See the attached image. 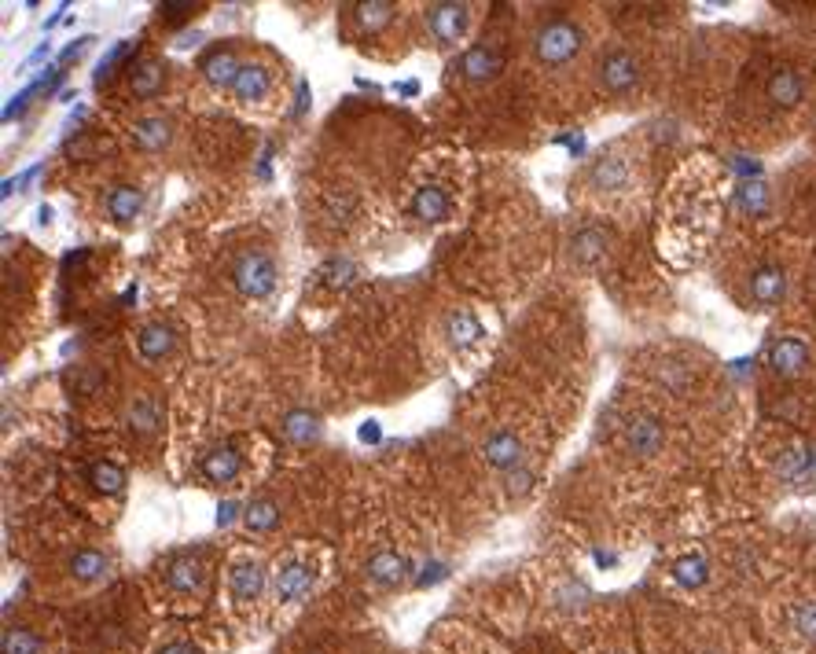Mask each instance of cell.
<instances>
[{
	"mask_svg": "<svg viewBox=\"0 0 816 654\" xmlns=\"http://www.w3.org/2000/svg\"><path fill=\"white\" fill-rule=\"evenodd\" d=\"M581 48H585V30H581V23L567 19V15H552V19H544L533 30V56L548 70L574 63L581 56Z\"/></svg>",
	"mask_w": 816,
	"mask_h": 654,
	"instance_id": "6da1fadb",
	"label": "cell"
},
{
	"mask_svg": "<svg viewBox=\"0 0 816 654\" xmlns=\"http://www.w3.org/2000/svg\"><path fill=\"white\" fill-rule=\"evenodd\" d=\"M276 280H280V269L265 250H243L232 261V283H236V291L243 298H254V302L269 298L276 291Z\"/></svg>",
	"mask_w": 816,
	"mask_h": 654,
	"instance_id": "7a4b0ae2",
	"label": "cell"
},
{
	"mask_svg": "<svg viewBox=\"0 0 816 654\" xmlns=\"http://www.w3.org/2000/svg\"><path fill=\"white\" fill-rule=\"evenodd\" d=\"M467 23H471V8L464 0H434V4H427V26H431L438 45H456L467 34Z\"/></svg>",
	"mask_w": 816,
	"mask_h": 654,
	"instance_id": "3957f363",
	"label": "cell"
},
{
	"mask_svg": "<svg viewBox=\"0 0 816 654\" xmlns=\"http://www.w3.org/2000/svg\"><path fill=\"white\" fill-rule=\"evenodd\" d=\"M600 85L611 96H629L640 85V59L629 48H611L600 59Z\"/></svg>",
	"mask_w": 816,
	"mask_h": 654,
	"instance_id": "277c9868",
	"label": "cell"
},
{
	"mask_svg": "<svg viewBox=\"0 0 816 654\" xmlns=\"http://www.w3.org/2000/svg\"><path fill=\"white\" fill-rule=\"evenodd\" d=\"M666 445V427L658 416H633L625 423V449L633 452L636 460H651Z\"/></svg>",
	"mask_w": 816,
	"mask_h": 654,
	"instance_id": "5b68a950",
	"label": "cell"
},
{
	"mask_svg": "<svg viewBox=\"0 0 816 654\" xmlns=\"http://www.w3.org/2000/svg\"><path fill=\"white\" fill-rule=\"evenodd\" d=\"M765 96H769L772 107L780 111H791L805 100V74L794 67H776L765 81Z\"/></svg>",
	"mask_w": 816,
	"mask_h": 654,
	"instance_id": "8992f818",
	"label": "cell"
},
{
	"mask_svg": "<svg viewBox=\"0 0 816 654\" xmlns=\"http://www.w3.org/2000/svg\"><path fill=\"white\" fill-rule=\"evenodd\" d=\"M769 368L780 379H798V375L809 368V346L794 335H783L769 346Z\"/></svg>",
	"mask_w": 816,
	"mask_h": 654,
	"instance_id": "52a82bcc",
	"label": "cell"
},
{
	"mask_svg": "<svg viewBox=\"0 0 816 654\" xmlns=\"http://www.w3.org/2000/svg\"><path fill=\"white\" fill-rule=\"evenodd\" d=\"M750 298H754L758 309L780 305L783 298H787V272H783L780 265H772V261L758 265V269L750 272Z\"/></svg>",
	"mask_w": 816,
	"mask_h": 654,
	"instance_id": "ba28073f",
	"label": "cell"
},
{
	"mask_svg": "<svg viewBox=\"0 0 816 654\" xmlns=\"http://www.w3.org/2000/svg\"><path fill=\"white\" fill-rule=\"evenodd\" d=\"M611 243L614 236L607 228H581V232H574V239H570V258H574V265H581V269H596V265L611 254Z\"/></svg>",
	"mask_w": 816,
	"mask_h": 654,
	"instance_id": "9c48e42d",
	"label": "cell"
},
{
	"mask_svg": "<svg viewBox=\"0 0 816 654\" xmlns=\"http://www.w3.org/2000/svg\"><path fill=\"white\" fill-rule=\"evenodd\" d=\"M500 70H504V56H500L493 45H475V48H467L464 56H460V74H464L471 85L497 81Z\"/></svg>",
	"mask_w": 816,
	"mask_h": 654,
	"instance_id": "30bf717a",
	"label": "cell"
},
{
	"mask_svg": "<svg viewBox=\"0 0 816 654\" xmlns=\"http://www.w3.org/2000/svg\"><path fill=\"white\" fill-rule=\"evenodd\" d=\"M313 585H317V570L313 566L302 563V559L284 563L280 574H276V599L280 603H298V599H306L313 592Z\"/></svg>",
	"mask_w": 816,
	"mask_h": 654,
	"instance_id": "8fae6325",
	"label": "cell"
},
{
	"mask_svg": "<svg viewBox=\"0 0 816 654\" xmlns=\"http://www.w3.org/2000/svg\"><path fill=\"white\" fill-rule=\"evenodd\" d=\"M445 339H449V346L460 353L475 350L478 342L486 339V327H482V320H478L475 313L453 309V313H445Z\"/></svg>",
	"mask_w": 816,
	"mask_h": 654,
	"instance_id": "7c38bea8",
	"label": "cell"
},
{
	"mask_svg": "<svg viewBox=\"0 0 816 654\" xmlns=\"http://www.w3.org/2000/svg\"><path fill=\"white\" fill-rule=\"evenodd\" d=\"M629 181H633V170H629V162L622 155H603L592 162L589 184L596 192H625Z\"/></svg>",
	"mask_w": 816,
	"mask_h": 654,
	"instance_id": "4fadbf2b",
	"label": "cell"
},
{
	"mask_svg": "<svg viewBox=\"0 0 816 654\" xmlns=\"http://www.w3.org/2000/svg\"><path fill=\"white\" fill-rule=\"evenodd\" d=\"M199 70H203V78L210 81L214 89H232L239 78V70H243V63L236 59L232 48H210V52L199 59Z\"/></svg>",
	"mask_w": 816,
	"mask_h": 654,
	"instance_id": "5bb4252c",
	"label": "cell"
},
{
	"mask_svg": "<svg viewBox=\"0 0 816 654\" xmlns=\"http://www.w3.org/2000/svg\"><path fill=\"white\" fill-rule=\"evenodd\" d=\"M228 592H232V599H239V603H254V599L265 592V570H261V563L243 559V563L232 566V570H228Z\"/></svg>",
	"mask_w": 816,
	"mask_h": 654,
	"instance_id": "9a60e30c",
	"label": "cell"
},
{
	"mask_svg": "<svg viewBox=\"0 0 816 654\" xmlns=\"http://www.w3.org/2000/svg\"><path fill=\"white\" fill-rule=\"evenodd\" d=\"M449 214H453V199L442 184H423L420 192L412 195V217H420L427 225H438Z\"/></svg>",
	"mask_w": 816,
	"mask_h": 654,
	"instance_id": "2e32d148",
	"label": "cell"
},
{
	"mask_svg": "<svg viewBox=\"0 0 816 654\" xmlns=\"http://www.w3.org/2000/svg\"><path fill=\"white\" fill-rule=\"evenodd\" d=\"M199 467H203L206 482L228 485V482H236V474L243 471V456H239L232 445H214V449L203 456V463H199Z\"/></svg>",
	"mask_w": 816,
	"mask_h": 654,
	"instance_id": "e0dca14e",
	"label": "cell"
},
{
	"mask_svg": "<svg viewBox=\"0 0 816 654\" xmlns=\"http://www.w3.org/2000/svg\"><path fill=\"white\" fill-rule=\"evenodd\" d=\"M482 456H486L489 467H497V471H515L522 463V441L511 434V430H497V434H489L486 445H482Z\"/></svg>",
	"mask_w": 816,
	"mask_h": 654,
	"instance_id": "ac0fdd59",
	"label": "cell"
},
{
	"mask_svg": "<svg viewBox=\"0 0 816 654\" xmlns=\"http://www.w3.org/2000/svg\"><path fill=\"white\" fill-rule=\"evenodd\" d=\"M144 210V192L136 184H114L107 192V217L114 225H133Z\"/></svg>",
	"mask_w": 816,
	"mask_h": 654,
	"instance_id": "d6986e66",
	"label": "cell"
},
{
	"mask_svg": "<svg viewBox=\"0 0 816 654\" xmlns=\"http://www.w3.org/2000/svg\"><path fill=\"white\" fill-rule=\"evenodd\" d=\"M173 346H177V339H173L170 324L151 320V324H144L140 331H136V353H140L144 361H162V357H170Z\"/></svg>",
	"mask_w": 816,
	"mask_h": 654,
	"instance_id": "ffe728a7",
	"label": "cell"
},
{
	"mask_svg": "<svg viewBox=\"0 0 816 654\" xmlns=\"http://www.w3.org/2000/svg\"><path fill=\"white\" fill-rule=\"evenodd\" d=\"M364 577L379 588H394L408 577V559L397 552H375L364 566Z\"/></svg>",
	"mask_w": 816,
	"mask_h": 654,
	"instance_id": "44dd1931",
	"label": "cell"
},
{
	"mask_svg": "<svg viewBox=\"0 0 816 654\" xmlns=\"http://www.w3.org/2000/svg\"><path fill=\"white\" fill-rule=\"evenodd\" d=\"M133 140H136V147H144V151H162V147H170V140H173V122L170 118H162V114L136 118Z\"/></svg>",
	"mask_w": 816,
	"mask_h": 654,
	"instance_id": "7402d4cb",
	"label": "cell"
},
{
	"mask_svg": "<svg viewBox=\"0 0 816 654\" xmlns=\"http://www.w3.org/2000/svg\"><path fill=\"white\" fill-rule=\"evenodd\" d=\"M162 85H166V67H162L159 59H144V63L133 67V74H129L133 100H155L162 92Z\"/></svg>",
	"mask_w": 816,
	"mask_h": 654,
	"instance_id": "603a6c76",
	"label": "cell"
},
{
	"mask_svg": "<svg viewBox=\"0 0 816 654\" xmlns=\"http://www.w3.org/2000/svg\"><path fill=\"white\" fill-rule=\"evenodd\" d=\"M269 89H272V78H269V70L261 67V63H243L236 85H232V92H236L239 103L265 100V96H269Z\"/></svg>",
	"mask_w": 816,
	"mask_h": 654,
	"instance_id": "cb8c5ba5",
	"label": "cell"
},
{
	"mask_svg": "<svg viewBox=\"0 0 816 654\" xmlns=\"http://www.w3.org/2000/svg\"><path fill=\"white\" fill-rule=\"evenodd\" d=\"M67 570L78 577V581L92 585V581H103V577L111 574V555L96 552V548H78V552L67 559Z\"/></svg>",
	"mask_w": 816,
	"mask_h": 654,
	"instance_id": "d4e9b609",
	"label": "cell"
},
{
	"mask_svg": "<svg viewBox=\"0 0 816 654\" xmlns=\"http://www.w3.org/2000/svg\"><path fill=\"white\" fill-rule=\"evenodd\" d=\"M736 206L747 217H765L772 210V192L761 177H747L736 184Z\"/></svg>",
	"mask_w": 816,
	"mask_h": 654,
	"instance_id": "484cf974",
	"label": "cell"
},
{
	"mask_svg": "<svg viewBox=\"0 0 816 654\" xmlns=\"http://www.w3.org/2000/svg\"><path fill=\"white\" fill-rule=\"evenodd\" d=\"M776 474L783 482H805L813 478V449L809 445H787L776 460Z\"/></svg>",
	"mask_w": 816,
	"mask_h": 654,
	"instance_id": "4316f807",
	"label": "cell"
},
{
	"mask_svg": "<svg viewBox=\"0 0 816 654\" xmlns=\"http://www.w3.org/2000/svg\"><path fill=\"white\" fill-rule=\"evenodd\" d=\"M203 581H206L203 563H199V559H188V555H184V559H173L170 570H166V585H170L173 592H181V596L199 592Z\"/></svg>",
	"mask_w": 816,
	"mask_h": 654,
	"instance_id": "83f0119b",
	"label": "cell"
},
{
	"mask_svg": "<svg viewBox=\"0 0 816 654\" xmlns=\"http://www.w3.org/2000/svg\"><path fill=\"white\" fill-rule=\"evenodd\" d=\"M673 581H677L680 588H703L706 581H710V563H706V555L692 552V555H680L677 563H673Z\"/></svg>",
	"mask_w": 816,
	"mask_h": 654,
	"instance_id": "f1b7e54d",
	"label": "cell"
},
{
	"mask_svg": "<svg viewBox=\"0 0 816 654\" xmlns=\"http://www.w3.org/2000/svg\"><path fill=\"white\" fill-rule=\"evenodd\" d=\"M89 482H92V489H96V493H103V497H122L125 471L114 460H96L89 467Z\"/></svg>",
	"mask_w": 816,
	"mask_h": 654,
	"instance_id": "f546056e",
	"label": "cell"
},
{
	"mask_svg": "<svg viewBox=\"0 0 816 654\" xmlns=\"http://www.w3.org/2000/svg\"><path fill=\"white\" fill-rule=\"evenodd\" d=\"M243 526H247L250 533H269L280 526V504L269 497L261 500H250L247 511H243Z\"/></svg>",
	"mask_w": 816,
	"mask_h": 654,
	"instance_id": "4dcf8cb0",
	"label": "cell"
},
{
	"mask_svg": "<svg viewBox=\"0 0 816 654\" xmlns=\"http://www.w3.org/2000/svg\"><path fill=\"white\" fill-rule=\"evenodd\" d=\"M125 423H129V430H136V434H155L162 423V408L155 405V397H136L133 405H129V412H125Z\"/></svg>",
	"mask_w": 816,
	"mask_h": 654,
	"instance_id": "1f68e13d",
	"label": "cell"
},
{
	"mask_svg": "<svg viewBox=\"0 0 816 654\" xmlns=\"http://www.w3.org/2000/svg\"><path fill=\"white\" fill-rule=\"evenodd\" d=\"M284 434L295 441V445H313V441L320 438V416H313L306 408H295V412L284 416Z\"/></svg>",
	"mask_w": 816,
	"mask_h": 654,
	"instance_id": "d6a6232c",
	"label": "cell"
},
{
	"mask_svg": "<svg viewBox=\"0 0 816 654\" xmlns=\"http://www.w3.org/2000/svg\"><path fill=\"white\" fill-rule=\"evenodd\" d=\"M0 654H45V643L37 640L30 629H23V625H12L0 636Z\"/></svg>",
	"mask_w": 816,
	"mask_h": 654,
	"instance_id": "836d02e7",
	"label": "cell"
},
{
	"mask_svg": "<svg viewBox=\"0 0 816 654\" xmlns=\"http://www.w3.org/2000/svg\"><path fill=\"white\" fill-rule=\"evenodd\" d=\"M353 12H357V23H361V30L375 34V30H383V26L394 19L397 4H390V0H368V4H357Z\"/></svg>",
	"mask_w": 816,
	"mask_h": 654,
	"instance_id": "e575fe53",
	"label": "cell"
},
{
	"mask_svg": "<svg viewBox=\"0 0 816 654\" xmlns=\"http://www.w3.org/2000/svg\"><path fill=\"white\" fill-rule=\"evenodd\" d=\"M320 276H324L328 287H350V283L361 276V269H357L350 258H331L320 265Z\"/></svg>",
	"mask_w": 816,
	"mask_h": 654,
	"instance_id": "d590c367",
	"label": "cell"
},
{
	"mask_svg": "<svg viewBox=\"0 0 816 654\" xmlns=\"http://www.w3.org/2000/svg\"><path fill=\"white\" fill-rule=\"evenodd\" d=\"M791 625H794V632H798L802 640L816 643V599H809V603H798V607H794Z\"/></svg>",
	"mask_w": 816,
	"mask_h": 654,
	"instance_id": "8d00e7d4",
	"label": "cell"
},
{
	"mask_svg": "<svg viewBox=\"0 0 816 654\" xmlns=\"http://www.w3.org/2000/svg\"><path fill=\"white\" fill-rule=\"evenodd\" d=\"M133 48V41H122V45H114L111 52H107V59L100 63V70H96V85H103V81H111V74H114V67L122 63L125 59V52Z\"/></svg>",
	"mask_w": 816,
	"mask_h": 654,
	"instance_id": "74e56055",
	"label": "cell"
},
{
	"mask_svg": "<svg viewBox=\"0 0 816 654\" xmlns=\"http://www.w3.org/2000/svg\"><path fill=\"white\" fill-rule=\"evenodd\" d=\"M67 151H70V155H74V158H92V151H100V144H96V140H89V136H85V140H78V144H70Z\"/></svg>",
	"mask_w": 816,
	"mask_h": 654,
	"instance_id": "f35d334b",
	"label": "cell"
},
{
	"mask_svg": "<svg viewBox=\"0 0 816 654\" xmlns=\"http://www.w3.org/2000/svg\"><path fill=\"white\" fill-rule=\"evenodd\" d=\"M159 12H162V19H170V23H177V19H184V15L192 12V4H162Z\"/></svg>",
	"mask_w": 816,
	"mask_h": 654,
	"instance_id": "ab89813d",
	"label": "cell"
},
{
	"mask_svg": "<svg viewBox=\"0 0 816 654\" xmlns=\"http://www.w3.org/2000/svg\"><path fill=\"white\" fill-rule=\"evenodd\" d=\"M159 654H203L195 643H188V640H173V643H166Z\"/></svg>",
	"mask_w": 816,
	"mask_h": 654,
	"instance_id": "60d3db41",
	"label": "cell"
},
{
	"mask_svg": "<svg viewBox=\"0 0 816 654\" xmlns=\"http://www.w3.org/2000/svg\"><path fill=\"white\" fill-rule=\"evenodd\" d=\"M530 482H533V474L530 471H511V493H526L530 489Z\"/></svg>",
	"mask_w": 816,
	"mask_h": 654,
	"instance_id": "b9f144b4",
	"label": "cell"
},
{
	"mask_svg": "<svg viewBox=\"0 0 816 654\" xmlns=\"http://www.w3.org/2000/svg\"><path fill=\"white\" fill-rule=\"evenodd\" d=\"M442 577H445V566L431 563V574H420L416 577V585H434V581H442Z\"/></svg>",
	"mask_w": 816,
	"mask_h": 654,
	"instance_id": "7bdbcfd3",
	"label": "cell"
},
{
	"mask_svg": "<svg viewBox=\"0 0 816 654\" xmlns=\"http://www.w3.org/2000/svg\"><path fill=\"white\" fill-rule=\"evenodd\" d=\"M306 107H309V85H306V81H302V85H298V107H295V114H298V118L306 114Z\"/></svg>",
	"mask_w": 816,
	"mask_h": 654,
	"instance_id": "ee69618b",
	"label": "cell"
},
{
	"mask_svg": "<svg viewBox=\"0 0 816 654\" xmlns=\"http://www.w3.org/2000/svg\"><path fill=\"white\" fill-rule=\"evenodd\" d=\"M361 438H364V441H379V427H375V423H368V427H361Z\"/></svg>",
	"mask_w": 816,
	"mask_h": 654,
	"instance_id": "f6af8a7d",
	"label": "cell"
},
{
	"mask_svg": "<svg viewBox=\"0 0 816 654\" xmlns=\"http://www.w3.org/2000/svg\"><path fill=\"white\" fill-rule=\"evenodd\" d=\"M37 217H41V225H52V210H48V206H41V210H37Z\"/></svg>",
	"mask_w": 816,
	"mask_h": 654,
	"instance_id": "bcb514c9",
	"label": "cell"
},
{
	"mask_svg": "<svg viewBox=\"0 0 816 654\" xmlns=\"http://www.w3.org/2000/svg\"><path fill=\"white\" fill-rule=\"evenodd\" d=\"M813 478H816V449H813Z\"/></svg>",
	"mask_w": 816,
	"mask_h": 654,
	"instance_id": "7dc6e473",
	"label": "cell"
}]
</instances>
